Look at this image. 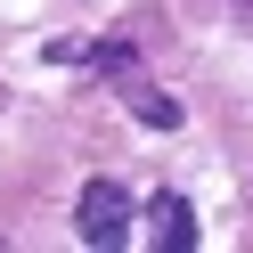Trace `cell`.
<instances>
[{"mask_svg":"<svg viewBox=\"0 0 253 253\" xmlns=\"http://www.w3.org/2000/svg\"><path fill=\"white\" fill-rule=\"evenodd\" d=\"M147 237H155V253H188V245H196V204H188L180 188H155V204H147Z\"/></svg>","mask_w":253,"mask_h":253,"instance_id":"7a4b0ae2","label":"cell"},{"mask_svg":"<svg viewBox=\"0 0 253 253\" xmlns=\"http://www.w3.org/2000/svg\"><path fill=\"white\" fill-rule=\"evenodd\" d=\"M82 57H90L98 74H115V82H123V74H139V41H106V49H82Z\"/></svg>","mask_w":253,"mask_h":253,"instance_id":"277c9868","label":"cell"},{"mask_svg":"<svg viewBox=\"0 0 253 253\" xmlns=\"http://www.w3.org/2000/svg\"><path fill=\"white\" fill-rule=\"evenodd\" d=\"M123 98L147 115V131H180V98H164V90H147L139 74H123Z\"/></svg>","mask_w":253,"mask_h":253,"instance_id":"3957f363","label":"cell"},{"mask_svg":"<svg viewBox=\"0 0 253 253\" xmlns=\"http://www.w3.org/2000/svg\"><path fill=\"white\" fill-rule=\"evenodd\" d=\"M74 229H82L90 253H123L131 245V188L123 180H90L82 204H74Z\"/></svg>","mask_w":253,"mask_h":253,"instance_id":"6da1fadb","label":"cell"}]
</instances>
